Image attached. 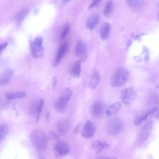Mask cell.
Wrapping results in <instances>:
<instances>
[{
    "mask_svg": "<svg viewBox=\"0 0 159 159\" xmlns=\"http://www.w3.org/2000/svg\"><path fill=\"white\" fill-rule=\"evenodd\" d=\"M30 140L33 146L39 150H43L47 147L48 138L45 132L42 130H34L31 133Z\"/></svg>",
    "mask_w": 159,
    "mask_h": 159,
    "instance_id": "6da1fadb",
    "label": "cell"
},
{
    "mask_svg": "<svg viewBox=\"0 0 159 159\" xmlns=\"http://www.w3.org/2000/svg\"><path fill=\"white\" fill-rule=\"evenodd\" d=\"M73 94V90L71 88H66L63 89L60 97L58 98L54 102L55 108L60 112H64L68 105V102L70 101Z\"/></svg>",
    "mask_w": 159,
    "mask_h": 159,
    "instance_id": "7a4b0ae2",
    "label": "cell"
},
{
    "mask_svg": "<svg viewBox=\"0 0 159 159\" xmlns=\"http://www.w3.org/2000/svg\"><path fill=\"white\" fill-rule=\"evenodd\" d=\"M129 73L125 68H119L113 74L111 78V85L113 87H119L124 85L127 81Z\"/></svg>",
    "mask_w": 159,
    "mask_h": 159,
    "instance_id": "3957f363",
    "label": "cell"
},
{
    "mask_svg": "<svg viewBox=\"0 0 159 159\" xmlns=\"http://www.w3.org/2000/svg\"><path fill=\"white\" fill-rule=\"evenodd\" d=\"M123 127V121L120 117H112L109 119L106 125L107 132L111 135L118 134Z\"/></svg>",
    "mask_w": 159,
    "mask_h": 159,
    "instance_id": "277c9868",
    "label": "cell"
},
{
    "mask_svg": "<svg viewBox=\"0 0 159 159\" xmlns=\"http://www.w3.org/2000/svg\"><path fill=\"white\" fill-rule=\"evenodd\" d=\"M137 96L136 91L132 87L124 89L120 93V102L126 106H130L135 100Z\"/></svg>",
    "mask_w": 159,
    "mask_h": 159,
    "instance_id": "5b68a950",
    "label": "cell"
},
{
    "mask_svg": "<svg viewBox=\"0 0 159 159\" xmlns=\"http://www.w3.org/2000/svg\"><path fill=\"white\" fill-rule=\"evenodd\" d=\"M30 52L34 57L39 58L43 57L44 54V48L43 45L42 37H37L31 42Z\"/></svg>",
    "mask_w": 159,
    "mask_h": 159,
    "instance_id": "8992f818",
    "label": "cell"
},
{
    "mask_svg": "<svg viewBox=\"0 0 159 159\" xmlns=\"http://www.w3.org/2000/svg\"><path fill=\"white\" fill-rule=\"evenodd\" d=\"M53 152L57 157L66 155L70 152V146L64 141H58L54 145Z\"/></svg>",
    "mask_w": 159,
    "mask_h": 159,
    "instance_id": "52a82bcc",
    "label": "cell"
},
{
    "mask_svg": "<svg viewBox=\"0 0 159 159\" xmlns=\"http://www.w3.org/2000/svg\"><path fill=\"white\" fill-rule=\"evenodd\" d=\"M105 111V106L103 102L101 101H96L92 104L90 112L94 117H101L104 114Z\"/></svg>",
    "mask_w": 159,
    "mask_h": 159,
    "instance_id": "ba28073f",
    "label": "cell"
},
{
    "mask_svg": "<svg viewBox=\"0 0 159 159\" xmlns=\"http://www.w3.org/2000/svg\"><path fill=\"white\" fill-rule=\"evenodd\" d=\"M43 100L42 99H40L32 103V104L29 107L30 113L31 114L32 116H33L36 118L37 120H38L40 118L41 112L43 108Z\"/></svg>",
    "mask_w": 159,
    "mask_h": 159,
    "instance_id": "9c48e42d",
    "label": "cell"
},
{
    "mask_svg": "<svg viewBox=\"0 0 159 159\" xmlns=\"http://www.w3.org/2000/svg\"><path fill=\"white\" fill-rule=\"evenodd\" d=\"M152 129V122L151 121L148 122L141 129L139 137L138 140L140 143L145 142L150 137L151 132Z\"/></svg>",
    "mask_w": 159,
    "mask_h": 159,
    "instance_id": "30bf717a",
    "label": "cell"
},
{
    "mask_svg": "<svg viewBox=\"0 0 159 159\" xmlns=\"http://www.w3.org/2000/svg\"><path fill=\"white\" fill-rule=\"evenodd\" d=\"M87 53L88 46L86 43L83 40L79 41L75 48L76 55L78 58H80L82 61H84L87 57Z\"/></svg>",
    "mask_w": 159,
    "mask_h": 159,
    "instance_id": "8fae6325",
    "label": "cell"
},
{
    "mask_svg": "<svg viewBox=\"0 0 159 159\" xmlns=\"http://www.w3.org/2000/svg\"><path fill=\"white\" fill-rule=\"evenodd\" d=\"M96 131L95 125L89 120H87L82 130V136L86 139H88L93 136Z\"/></svg>",
    "mask_w": 159,
    "mask_h": 159,
    "instance_id": "7c38bea8",
    "label": "cell"
},
{
    "mask_svg": "<svg viewBox=\"0 0 159 159\" xmlns=\"http://www.w3.org/2000/svg\"><path fill=\"white\" fill-rule=\"evenodd\" d=\"M101 81V75L98 69H94L91 79L89 82V88L91 89H94L99 84Z\"/></svg>",
    "mask_w": 159,
    "mask_h": 159,
    "instance_id": "4fadbf2b",
    "label": "cell"
},
{
    "mask_svg": "<svg viewBox=\"0 0 159 159\" xmlns=\"http://www.w3.org/2000/svg\"><path fill=\"white\" fill-rule=\"evenodd\" d=\"M68 48V46L66 43H63L60 47V48L58 50L57 56H56V58H55V61L53 63L54 66H57L60 63V62L61 61V60L65 55L66 53L67 52Z\"/></svg>",
    "mask_w": 159,
    "mask_h": 159,
    "instance_id": "5bb4252c",
    "label": "cell"
},
{
    "mask_svg": "<svg viewBox=\"0 0 159 159\" xmlns=\"http://www.w3.org/2000/svg\"><path fill=\"white\" fill-rule=\"evenodd\" d=\"M122 108V104L119 101H117L112 104L106 110V116L107 117H114Z\"/></svg>",
    "mask_w": 159,
    "mask_h": 159,
    "instance_id": "9a60e30c",
    "label": "cell"
},
{
    "mask_svg": "<svg viewBox=\"0 0 159 159\" xmlns=\"http://www.w3.org/2000/svg\"><path fill=\"white\" fill-rule=\"evenodd\" d=\"M91 147H92V148L94 150V151L96 153H101L102 150L108 148L109 145L104 141L99 140H96L92 143Z\"/></svg>",
    "mask_w": 159,
    "mask_h": 159,
    "instance_id": "2e32d148",
    "label": "cell"
},
{
    "mask_svg": "<svg viewBox=\"0 0 159 159\" xmlns=\"http://www.w3.org/2000/svg\"><path fill=\"white\" fill-rule=\"evenodd\" d=\"M13 75V71L11 68L5 70L0 75V86H4L7 84Z\"/></svg>",
    "mask_w": 159,
    "mask_h": 159,
    "instance_id": "e0dca14e",
    "label": "cell"
},
{
    "mask_svg": "<svg viewBox=\"0 0 159 159\" xmlns=\"http://www.w3.org/2000/svg\"><path fill=\"white\" fill-rule=\"evenodd\" d=\"M99 16L98 14H94L91 16L87 20L86 26L88 29L90 30H93L96 27L99 23Z\"/></svg>",
    "mask_w": 159,
    "mask_h": 159,
    "instance_id": "ac0fdd59",
    "label": "cell"
},
{
    "mask_svg": "<svg viewBox=\"0 0 159 159\" xmlns=\"http://www.w3.org/2000/svg\"><path fill=\"white\" fill-rule=\"evenodd\" d=\"M111 25L108 22H104L101 27L100 37L102 40H106L109 36Z\"/></svg>",
    "mask_w": 159,
    "mask_h": 159,
    "instance_id": "d6986e66",
    "label": "cell"
},
{
    "mask_svg": "<svg viewBox=\"0 0 159 159\" xmlns=\"http://www.w3.org/2000/svg\"><path fill=\"white\" fill-rule=\"evenodd\" d=\"M69 127H70V124L68 120H61L58 121L57 125V129L59 133H60L61 134H64L67 132L69 129Z\"/></svg>",
    "mask_w": 159,
    "mask_h": 159,
    "instance_id": "ffe728a7",
    "label": "cell"
},
{
    "mask_svg": "<svg viewBox=\"0 0 159 159\" xmlns=\"http://www.w3.org/2000/svg\"><path fill=\"white\" fill-rule=\"evenodd\" d=\"M29 11L28 9H21L20 11H19L15 16V19L17 22V23L19 25H20L23 21L24 20L25 18L26 17V16H27L28 13H29Z\"/></svg>",
    "mask_w": 159,
    "mask_h": 159,
    "instance_id": "44dd1931",
    "label": "cell"
},
{
    "mask_svg": "<svg viewBox=\"0 0 159 159\" xmlns=\"http://www.w3.org/2000/svg\"><path fill=\"white\" fill-rule=\"evenodd\" d=\"M5 97L9 100H14L23 98L26 96V93L24 91H18L14 93H6L4 94Z\"/></svg>",
    "mask_w": 159,
    "mask_h": 159,
    "instance_id": "7402d4cb",
    "label": "cell"
},
{
    "mask_svg": "<svg viewBox=\"0 0 159 159\" xmlns=\"http://www.w3.org/2000/svg\"><path fill=\"white\" fill-rule=\"evenodd\" d=\"M70 73L73 77L78 78L81 73V61H77L70 68Z\"/></svg>",
    "mask_w": 159,
    "mask_h": 159,
    "instance_id": "603a6c76",
    "label": "cell"
},
{
    "mask_svg": "<svg viewBox=\"0 0 159 159\" xmlns=\"http://www.w3.org/2000/svg\"><path fill=\"white\" fill-rule=\"evenodd\" d=\"M157 109V108H154V109H152V110H150V111H147L144 114L140 116H139L136 119H135V124L136 125H139V124H140L143 121L145 120L148 117H149V116H150L152 114H153V112H155V111Z\"/></svg>",
    "mask_w": 159,
    "mask_h": 159,
    "instance_id": "cb8c5ba5",
    "label": "cell"
},
{
    "mask_svg": "<svg viewBox=\"0 0 159 159\" xmlns=\"http://www.w3.org/2000/svg\"><path fill=\"white\" fill-rule=\"evenodd\" d=\"M9 132V128L5 124L0 126V142H2Z\"/></svg>",
    "mask_w": 159,
    "mask_h": 159,
    "instance_id": "d4e9b609",
    "label": "cell"
},
{
    "mask_svg": "<svg viewBox=\"0 0 159 159\" xmlns=\"http://www.w3.org/2000/svg\"><path fill=\"white\" fill-rule=\"evenodd\" d=\"M112 9H113V2L112 1H109L103 9V14L106 16H109L111 13Z\"/></svg>",
    "mask_w": 159,
    "mask_h": 159,
    "instance_id": "484cf974",
    "label": "cell"
},
{
    "mask_svg": "<svg viewBox=\"0 0 159 159\" xmlns=\"http://www.w3.org/2000/svg\"><path fill=\"white\" fill-rule=\"evenodd\" d=\"M127 4L131 7H137L140 5V0H126Z\"/></svg>",
    "mask_w": 159,
    "mask_h": 159,
    "instance_id": "4316f807",
    "label": "cell"
},
{
    "mask_svg": "<svg viewBox=\"0 0 159 159\" xmlns=\"http://www.w3.org/2000/svg\"><path fill=\"white\" fill-rule=\"evenodd\" d=\"M70 24H66L63 30H62V32H61V39H63L67 35V34L68 33L69 30H70Z\"/></svg>",
    "mask_w": 159,
    "mask_h": 159,
    "instance_id": "83f0119b",
    "label": "cell"
},
{
    "mask_svg": "<svg viewBox=\"0 0 159 159\" xmlns=\"http://www.w3.org/2000/svg\"><path fill=\"white\" fill-rule=\"evenodd\" d=\"M101 0H93V2L91 4V5L89 6V9H91V8H93V7H95L96 6H98V4H99Z\"/></svg>",
    "mask_w": 159,
    "mask_h": 159,
    "instance_id": "f1b7e54d",
    "label": "cell"
},
{
    "mask_svg": "<svg viewBox=\"0 0 159 159\" xmlns=\"http://www.w3.org/2000/svg\"><path fill=\"white\" fill-rule=\"evenodd\" d=\"M7 42H4V43H1V44H0V55H1V52L5 49V48L7 47Z\"/></svg>",
    "mask_w": 159,
    "mask_h": 159,
    "instance_id": "f546056e",
    "label": "cell"
},
{
    "mask_svg": "<svg viewBox=\"0 0 159 159\" xmlns=\"http://www.w3.org/2000/svg\"><path fill=\"white\" fill-rule=\"evenodd\" d=\"M63 1V3H65V4H66V3H67V2H70L71 0H62Z\"/></svg>",
    "mask_w": 159,
    "mask_h": 159,
    "instance_id": "4dcf8cb0",
    "label": "cell"
},
{
    "mask_svg": "<svg viewBox=\"0 0 159 159\" xmlns=\"http://www.w3.org/2000/svg\"><path fill=\"white\" fill-rule=\"evenodd\" d=\"M106 159H117L116 158H106Z\"/></svg>",
    "mask_w": 159,
    "mask_h": 159,
    "instance_id": "1f68e13d",
    "label": "cell"
}]
</instances>
